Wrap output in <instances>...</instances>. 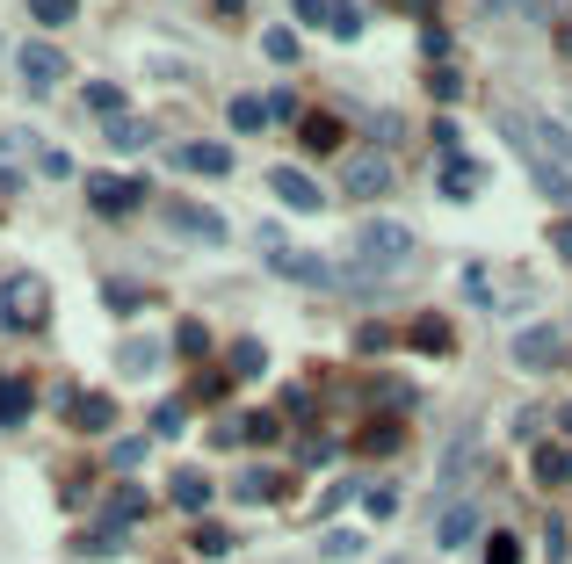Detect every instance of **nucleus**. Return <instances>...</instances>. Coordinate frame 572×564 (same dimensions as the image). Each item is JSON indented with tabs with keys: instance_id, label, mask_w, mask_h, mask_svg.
Here are the masks:
<instances>
[{
	"instance_id": "obj_1",
	"label": "nucleus",
	"mask_w": 572,
	"mask_h": 564,
	"mask_svg": "<svg viewBox=\"0 0 572 564\" xmlns=\"http://www.w3.org/2000/svg\"><path fill=\"white\" fill-rule=\"evenodd\" d=\"M261 246H268V268H276L283 282H297V290H334V261L326 254H312V246H290L276 225H261Z\"/></svg>"
},
{
	"instance_id": "obj_2",
	"label": "nucleus",
	"mask_w": 572,
	"mask_h": 564,
	"mask_svg": "<svg viewBox=\"0 0 572 564\" xmlns=\"http://www.w3.org/2000/svg\"><path fill=\"white\" fill-rule=\"evenodd\" d=\"M355 254H363V268H377V275H399L413 261V232L399 225V217H363V225H355Z\"/></svg>"
},
{
	"instance_id": "obj_3",
	"label": "nucleus",
	"mask_w": 572,
	"mask_h": 564,
	"mask_svg": "<svg viewBox=\"0 0 572 564\" xmlns=\"http://www.w3.org/2000/svg\"><path fill=\"white\" fill-rule=\"evenodd\" d=\"M0 319H8L15 333H37L51 319V282L44 275H8L0 282Z\"/></svg>"
},
{
	"instance_id": "obj_4",
	"label": "nucleus",
	"mask_w": 572,
	"mask_h": 564,
	"mask_svg": "<svg viewBox=\"0 0 572 564\" xmlns=\"http://www.w3.org/2000/svg\"><path fill=\"white\" fill-rule=\"evenodd\" d=\"M391 181H399V167H391L384 152H355V160H341V196H355V203L391 196Z\"/></svg>"
},
{
	"instance_id": "obj_5",
	"label": "nucleus",
	"mask_w": 572,
	"mask_h": 564,
	"mask_svg": "<svg viewBox=\"0 0 572 564\" xmlns=\"http://www.w3.org/2000/svg\"><path fill=\"white\" fill-rule=\"evenodd\" d=\"M167 225L182 232V239H196V246H225L232 239V225L210 203H167Z\"/></svg>"
},
{
	"instance_id": "obj_6",
	"label": "nucleus",
	"mask_w": 572,
	"mask_h": 564,
	"mask_svg": "<svg viewBox=\"0 0 572 564\" xmlns=\"http://www.w3.org/2000/svg\"><path fill=\"white\" fill-rule=\"evenodd\" d=\"M58 80H66V51H58V44H22V87L51 94Z\"/></svg>"
},
{
	"instance_id": "obj_7",
	"label": "nucleus",
	"mask_w": 572,
	"mask_h": 564,
	"mask_svg": "<svg viewBox=\"0 0 572 564\" xmlns=\"http://www.w3.org/2000/svg\"><path fill=\"white\" fill-rule=\"evenodd\" d=\"M87 203H95L102 217L138 210V203H145V181H131V174H95V181H87Z\"/></svg>"
},
{
	"instance_id": "obj_8",
	"label": "nucleus",
	"mask_w": 572,
	"mask_h": 564,
	"mask_svg": "<svg viewBox=\"0 0 572 564\" xmlns=\"http://www.w3.org/2000/svg\"><path fill=\"white\" fill-rule=\"evenodd\" d=\"M174 167H182V174H232V145H218V138H182V145H174Z\"/></svg>"
},
{
	"instance_id": "obj_9",
	"label": "nucleus",
	"mask_w": 572,
	"mask_h": 564,
	"mask_svg": "<svg viewBox=\"0 0 572 564\" xmlns=\"http://www.w3.org/2000/svg\"><path fill=\"white\" fill-rule=\"evenodd\" d=\"M558 355H565V333H558V326H522V333H515V362H522V369H551Z\"/></svg>"
},
{
	"instance_id": "obj_10",
	"label": "nucleus",
	"mask_w": 572,
	"mask_h": 564,
	"mask_svg": "<svg viewBox=\"0 0 572 564\" xmlns=\"http://www.w3.org/2000/svg\"><path fill=\"white\" fill-rule=\"evenodd\" d=\"M268 188H276V196H283L290 210H305V217L326 203V188H319L312 174H297V167H276V174H268Z\"/></svg>"
},
{
	"instance_id": "obj_11",
	"label": "nucleus",
	"mask_w": 572,
	"mask_h": 564,
	"mask_svg": "<svg viewBox=\"0 0 572 564\" xmlns=\"http://www.w3.org/2000/svg\"><path fill=\"white\" fill-rule=\"evenodd\" d=\"M66 420H73L80 434H102V427L116 420V398H109V391H80V398H66Z\"/></svg>"
},
{
	"instance_id": "obj_12",
	"label": "nucleus",
	"mask_w": 572,
	"mask_h": 564,
	"mask_svg": "<svg viewBox=\"0 0 572 564\" xmlns=\"http://www.w3.org/2000/svg\"><path fill=\"white\" fill-rule=\"evenodd\" d=\"M167 499H174L182 514H203V507H210V478H203L196 463H182V470L167 478Z\"/></svg>"
},
{
	"instance_id": "obj_13",
	"label": "nucleus",
	"mask_w": 572,
	"mask_h": 564,
	"mask_svg": "<svg viewBox=\"0 0 572 564\" xmlns=\"http://www.w3.org/2000/svg\"><path fill=\"white\" fill-rule=\"evenodd\" d=\"M153 138H160L153 116H116V123H109V145H116V152H145Z\"/></svg>"
},
{
	"instance_id": "obj_14",
	"label": "nucleus",
	"mask_w": 572,
	"mask_h": 564,
	"mask_svg": "<svg viewBox=\"0 0 572 564\" xmlns=\"http://www.w3.org/2000/svg\"><path fill=\"white\" fill-rule=\"evenodd\" d=\"M522 123H529V138H536V145H544V152H551V160H558V167L572 174V131H558V123H551V116H522Z\"/></svg>"
},
{
	"instance_id": "obj_15",
	"label": "nucleus",
	"mask_w": 572,
	"mask_h": 564,
	"mask_svg": "<svg viewBox=\"0 0 572 564\" xmlns=\"http://www.w3.org/2000/svg\"><path fill=\"white\" fill-rule=\"evenodd\" d=\"M290 478H276V470H239L232 478V499H283Z\"/></svg>"
},
{
	"instance_id": "obj_16",
	"label": "nucleus",
	"mask_w": 572,
	"mask_h": 564,
	"mask_svg": "<svg viewBox=\"0 0 572 564\" xmlns=\"http://www.w3.org/2000/svg\"><path fill=\"white\" fill-rule=\"evenodd\" d=\"M116 369H124V376H153L160 369V340H124V348H116Z\"/></svg>"
},
{
	"instance_id": "obj_17",
	"label": "nucleus",
	"mask_w": 572,
	"mask_h": 564,
	"mask_svg": "<svg viewBox=\"0 0 572 564\" xmlns=\"http://www.w3.org/2000/svg\"><path fill=\"white\" fill-rule=\"evenodd\" d=\"M225 116H232V131H261V123H276V116H268V94H232Z\"/></svg>"
},
{
	"instance_id": "obj_18",
	"label": "nucleus",
	"mask_w": 572,
	"mask_h": 564,
	"mask_svg": "<svg viewBox=\"0 0 572 564\" xmlns=\"http://www.w3.org/2000/svg\"><path fill=\"white\" fill-rule=\"evenodd\" d=\"M102 514H109V528H131V521H145V492H138V485H116Z\"/></svg>"
},
{
	"instance_id": "obj_19",
	"label": "nucleus",
	"mask_w": 572,
	"mask_h": 564,
	"mask_svg": "<svg viewBox=\"0 0 572 564\" xmlns=\"http://www.w3.org/2000/svg\"><path fill=\"white\" fill-rule=\"evenodd\" d=\"M536 485H572V442L536 449Z\"/></svg>"
},
{
	"instance_id": "obj_20",
	"label": "nucleus",
	"mask_w": 572,
	"mask_h": 564,
	"mask_svg": "<svg viewBox=\"0 0 572 564\" xmlns=\"http://www.w3.org/2000/svg\"><path fill=\"white\" fill-rule=\"evenodd\" d=\"M261 51L276 58V66H297V51H305V44H297V29H290V22H276V29L261 37Z\"/></svg>"
},
{
	"instance_id": "obj_21",
	"label": "nucleus",
	"mask_w": 572,
	"mask_h": 564,
	"mask_svg": "<svg viewBox=\"0 0 572 564\" xmlns=\"http://www.w3.org/2000/svg\"><path fill=\"white\" fill-rule=\"evenodd\" d=\"M326 29H334L341 44H355V37H363V8H355V0H334V15H326Z\"/></svg>"
},
{
	"instance_id": "obj_22",
	"label": "nucleus",
	"mask_w": 572,
	"mask_h": 564,
	"mask_svg": "<svg viewBox=\"0 0 572 564\" xmlns=\"http://www.w3.org/2000/svg\"><path fill=\"white\" fill-rule=\"evenodd\" d=\"M87 109H95L102 123H116V116H124V94H116L109 80H87Z\"/></svg>"
},
{
	"instance_id": "obj_23",
	"label": "nucleus",
	"mask_w": 572,
	"mask_h": 564,
	"mask_svg": "<svg viewBox=\"0 0 572 564\" xmlns=\"http://www.w3.org/2000/svg\"><path fill=\"white\" fill-rule=\"evenodd\" d=\"M464 536H478V514H471V507H449V514H442V550H457Z\"/></svg>"
},
{
	"instance_id": "obj_24",
	"label": "nucleus",
	"mask_w": 572,
	"mask_h": 564,
	"mask_svg": "<svg viewBox=\"0 0 572 564\" xmlns=\"http://www.w3.org/2000/svg\"><path fill=\"white\" fill-rule=\"evenodd\" d=\"M29 420V384H0V427H22Z\"/></svg>"
},
{
	"instance_id": "obj_25",
	"label": "nucleus",
	"mask_w": 572,
	"mask_h": 564,
	"mask_svg": "<svg viewBox=\"0 0 572 564\" xmlns=\"http://www.w3.org/2000/svg\"><path fill=\"white\" fill-rule=\"evenodd\" d=\"M268 369V348L261 340H232V376H261Z\"/></svg>"
},
{
	"instance_id": "obj_26",
	"label": "nucleus",
	"mask_w": 572,
	"mask_h": 564,
	"mask_svg": "<svg viewBox=\"0 0 572 564\" xmlns=\"http://www.w3.org/2000/svg\"><path fill=\"white\" fill-rule=\"evenodd\" d=\"M29 15H37L44 29H66V22L80 15V0H29Z\"/></svg>"
},
{
	"instance_id": "obj_27",
	"label": "nucleus",
	"mask_w": 572,
	"mask_h": 564,
	"mask_svg": "<svg viewBox=\"0 0 572 564\" xmlns=\"http://www.w3.org/2000/svg\"><path fill=\"white\" fill-rule=\"evenodd\" d=\"M478 188H486L478 167H442V196H478Z\"/></svg>"
},
{
	"instance_id": "obj_28",
	"label": "nucleus",
	"mask_w": 572,
	"mask_h": 564,
	"mask_svg": "<svg viewBox=\"0 0 572 564\" xmlns=\"http://www.w3.org/2000/svg\"><path fill=\"white\" fill-rule=\"evenodd\" d=\"M305 145H312V152H334V145H341V123H334V116H305Z\"/></svg>"
},
{
	"instance_id": "obj_29",
	"label": "nucleus",
	"mask_w": 572,
	"mask_h": 564,
	"mask_svg": "<svg viewBox=\"0 0 572 564\" xmlns=\"http://www.w3.org/2000/svg\"><path fill=\"white\" fill-rule=\"evenodd\" d=\"M413 348H420V355H449V326H442V319H420V326H413Z\"/></svg>"
},
{
	"instance_id": "obj_30",
	"label": "nucleus",
	"mask_w": 572,
	"mask_h": 564,
	"mask_svg": "<svg viewBox=\"0 0 572 564\" xmlns=\"http://www.w3.org/2000/svg\"><path fill=\"white\" fill-rule=\"evenodd\" d=\"M174 348H182V355L196 362V355L210 348V326H196V319H182V326H174Z\"/></svg>"
},
{
	"instance_id": "obj_31",
	"label": "nucleus",
	"mask_w": 572,
	"mask_h": 564,
	"mask_svg": "<svg viewBox=\"0 0 572 564\" xmlns=\"http://www.w3.org/2000/svg\"><path fill=\"white\" fill-rule=\"evenodd\" d=\"M363 449H370V456H391V449H399V420H377V427L363 434Z\"/></svg>"
},
{
	"instance_id": "obj_32",
	"label": "nucleus",
	"mask_w": 572,
	"mask_h": 564,
	"mask_svg": "<svg viewBox=\"0 0 572 564\" xmlns=\"http://www.w3.org/2000/svg\"><path fill=\"white\" fill-rule=\"evenodd\" d=\"M486 564H522V543L507 536V528H500V536H486Z\"/></svg>"
},
{
	"instance_id": "obj_33",
	"label": "nucleus",
	"mask_w": 572,
	"mask_h": 564,
	"mask_svg": "<svg viewBox=\"0 0 572 564\" xmlns=\"http://www.w3.org/2000/svg\"><path fill=\"white\" fill-rule=\"evenodd\" d=\"M239 434H247V442H276L283 420H276V413H254V420H239Z\"/></svg>"
},
{
	"instance_id": "obj_34",
	"label": "nucleus",
	"mask_w": 572,
	"mask_h": 564,
	"mask_svg": "<svg viewBox=\"0 0 572 564\" xmlns=\"http://www.w3.org/2000/svg\"><path fill=\"white\" fill-rule=\"evenodd\" d=\"M196 550H203V557H225V550H232V536H225L218 521H203V528H196Z\"/></svg>"
},
{
	"instance_id": "obj_35",
	"label": "nucleus",
	"mask_w": 572,
	"mask_h": 564,
	"mask_svg": "<svg viewBox=\"0 0 572 564\" xmlns=\"http://www.w3.org/2000/svg\"><path fill=\"white\" fill-rule=\"evenodd\" d=\"M326 557H363V536H355V528H334V536H326Z\"/></svg>"
},
{
	"instance_id": "obj_36",
	"label": "nucleus",
	"mask_w": 572,
	"mask_h": 564,
	"mask_svg": "<svg viewBox=\"0 0 572 564\" xmlns=\"http://www.w3.org/2000/svg\"><path fill=\"white\" fill-rule=\"evenodd\" d=\"M391 340H399V333H391V326H363V333H355V348H363V355H384V348H391Z\"/></svg>"
},
{
	"instance_id": "obj_37",
	"label": "nucleus",
	"mask_w": 572,
	"mask_h": 564,
	"mask_svg": "<svg viewBox=\"0 0 572 564\" xmlns=\"http://www.w3.org/2000/svg\"><path fill=\"white\" fill-rule=\"evenodd\" d=\"M428 87H435V102H457V94H464V80L449 73V66H435V73H428Z\"/></svg>"
},
{
	"instance_id": "obj_38",
	"label": "nucleus",
	"mask_w": 572,
	"mask_h": 564,
	"mask_svg": "<svg viewBox=\"0 0 572 564\" xmlns=\"http://www.w3.org/2000/svg\"><path fill=\"white\" fill-rule=\"evenodd\" d=\"M486 275H493V268H478V261H471V268H464V290H471V297H478V304H493V282H486Z\"/></svg>"
},
{
	"instance_id": "obj_39",
	"label": "nucleus",
	"mask_w": 572,
	"mask_h": 564,
	"mask_svg": "<svg viewBox=\"0 0 572 564\" xmlns=\"http://www.w3.org/2000/svg\"><path fill=\"white\" fill-rule=\"evenodd\" d=\"M182 427H189L182 405H160V413H153V434H182Z\"/></svg>"
},
{
	"instance_id": "obj_40",
	"label": "nucleus",
	"mask_w": 572,
	"mask_h": 564,
	"mask_svg": "<svg viewBox=\"0 0 572 564\" xmlns=\"http://www.w3.org/2000/svg\"><path fill=\"white\" fill-rule=\"evenodd\" d=\"M102 304H109V311H138L145 297H138V290H124V282H109V290H102Z\"/></svg>"
},
{
	"instance_id": "obj_41",
	"label": "nucleus",
	"mask_w": 572,
	"mask_h": 564,
	"mask_svg": "<svg viewBox=\"0 0 572 564\" xmlns=\"http://www.w3.org/2000/svg\"><path fill=\"white\" fill-rule=\"evenodd\" d=\"M109 463H116V470H138V463H145V442H116Z\"/></svg>"
},
{
	"instance_id": "obj_42",
	"label": "nucleus",
	"mask_w": 572,
	"mask_h": 564,
	"mask_svg": "<svg viewBox=\"0 0 572 564\" xmlns=\"http://www.w3.org/2000/svg\"><path fill=\"white\" fill-rule=\"evenodd\" d=\"M37 167H44L51 181H66V174H73V160H66V152H58V145H44V160H37Z\"/></svg>"
},
{
	"instance_id": "obj_43",
	"label": "nucleus",
	"mask_w": 572,
	"mask_h": 564,
	"mask_svg": "<svg viewBox=\"0 0 572 564\" xmlns=\"http://www.w3.org/2000/svg\"><path fill=\"white\" fill-rule=\"evenodd\" d=\"M370 514H377V521H391V514H399V492L377 485V492H370Z\"/></svg>"
},
{
	"instance_id": "obj_44",
	"label": "nucleus",
	"mask_w": 572,
	"mask_h": 564,
	"mask_svg": "<svg viewBox=\"0 0 572 564\" xmlns=\"http://www.w3.org/2000/svg\"><path fill=\"white\" fill-rule=\"evenodd\" d=\"M377 405H413V384H370Z\"/></svg>"
},
{
	"instance_id": "obj_45",
	"label": "nucleus",
	"mask_w": 572,
	"mask_h": 564,
	"mask_svg": "<svg viewBox=\"0 0 572 564\" xmlns=\"http://www.w3.org/2000/svg\"><path fill=\"white\" fill-rule=\"evenodd\" d=\"M363 123H370V131H377V138H399V116H391V109H370Z\"/></svg>"
},
{
	"instance_id": "obj_46",
	"label": "nucleus",
	"mask_w": 572,
	"mask_h": 564,
	"mask_svg": "<svg viewBox=\"0 0 572 564\" xmlns=\"http://www.w3.org/2000/svg\"><path fill=\"white\" fill-rule=\"evenodd\" d=\"M334 15V0H297V22H326Z\"/></svg>"
},
{
	"instance_id": "obj_47",
	"label": "nucleus",
	"mask_w": 572,
	"mask_h": 564,
	"mask_svg": "<svg viewBox=\"0 0 572 564\" xmlns=\"http://www.w3.org/2000/svg\"><path fill=\"white\" fill-rule=\"evenodd\" d=\"M551 246H558L565 261H572V217H565V225H551Z\"/></svg>"
},
{
	"instance_id": "obj_48",
	"label": "nucleus",
	"mask_w": 572,
	"mask_h": 564,
	"mask_svg": "<svg viewBox=\"0 0 572 564\" xmlns=\"http://www.w3.org/2000/svg\"><path fill=\"white\" fill-rule=\"evenodd\" d=\"M558 51H565V58H572V22H558Z\"/></svg>"
},
{
	"instance_id": "obj_49",
	"label": "nucleus",
	"mask_w": 572,
	"mask_h": 564,
	"mask_svg": "<svg viewBox=\"0 0 572 564\" xmlns=\"http://www.w3.org/2000/svg\"><path fill=\"white\" fill-rule=\"evenodd\" d=\"M406 8H413V15H435V0H406Z\"/></svg>"
},
{
	"instance_id": "obj_50",
	"label": "nucleus",
	"mask_w": 572,
	"mask_h": 564,
	"mask_svg": "<svg viewBox=\"0 0 572 564\" xmlns=\"http://www.w3.org/2000/svg\"><path fill=\"white\" fill-rule=\"evenodd\" d=\"M565 427H572V405H565Z\"/></svg>"
}]
</instances>
